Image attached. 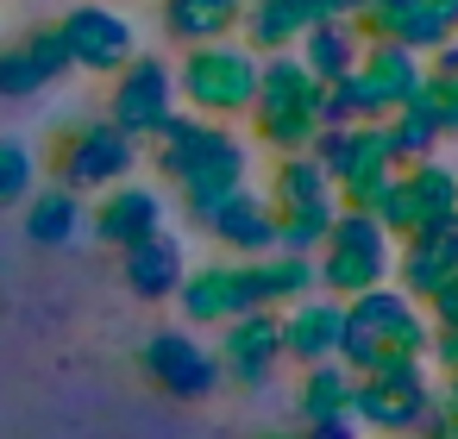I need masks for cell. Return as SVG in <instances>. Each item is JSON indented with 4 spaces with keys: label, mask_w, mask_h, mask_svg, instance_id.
Wrapping results in <instances>:
<instances>
[{
    "label": "cell",
    "mask_w": 458,
    "mask_h": 439,
    "mask_svg": "<svg viewBox=\"0 0 458 439\" xmlns=\"http://www.w3.org/2000/svg\"><path fill=\"white\" fill-rule=\"evenodd\" d=\"M383 220L395 232H433V226H458V176L445 164H414L408 182H389V195L377 201Z\"/></svg>",
    "instance_id": "obj_1"
},
{
    "label": "cell",
    "mask_w": 458,
    "mask_h": 439,
    "mask_svg": "<svg viewBox=\"0 0 458 439\" xmlns=\"http://www.w3.org/2000/svg\"><path fill=\"white\" fill-rule=\"evenodd\" d=\"M352 20H358V32H370V38H383V45H402V51H414V57L452 45V32H458V26L433 7V0H358Z\"/></svg>",
    "instance_id": "obj_2"
},
{
    "label": "cell",
    "mask_w": 458,
    "mask_h": 439,
    "mask_svg": "<svg viewBox=\"0 0 458 439\" xmlns=\"http://www.w3.org/2000/svg\"><path fill=\"white\" fill-rule=\"evenodd\" d=\"M57 38H64V57L89 63V70H114V63L132 57V26L120 13H107V7H76L57 26Z\"/></svg>",
    "instance_id": "obj_3"
},
{
    "label": "cell",
    "mask_w": 458,
    "mask_h": 439,
    "mask_svg": "<svg viewBox=\"0 0 458 439\" xmlns=\"http://www.w3.org/2000/svg\"><path fill=\"white\" fill-rule=\"evenodd\" d=\"M251 82H258V70H251L245 51L195 45V57H189V95H195V101H208V107H239V101L251 95Z\"/></svg>",
    "instance_id": "obj_4"
},
{
    "label": "cell",
    "mask_w": 458,
    "mask_h": 439,
    "mask_svg": "<svg viewBox=\"0 0 458 439\" xmlns=\"http://www.w3.org/2000/svg\"><path fill=\"white\" fill-rule=\"evenodd\" d=\"M245 20V0H164V26L182 45H220Z\"/></svg>",
    "instance_id": "obj_5"
},
{
    "label": "cell",
    "mask_w": 458,
    "mask_h": 439,
    "mask_svg": "<svg viewBox=\"0 0 458 439\" xmlns=\"http://www.w3.org/2000/svg\"><path fill=\"white\" fill-rule=\"evenodd\" d=\"M308 38V57H301V70L314 76V82H345L352 70H358V26L352 20H327V26H308L301 32Z\"/></svg>",
    "instance_id": "obj_6"
},
{
    "label": "cell",
    "mask_w": 458,
    "mask_h": 439,
    "mask_svg": "<svg viewBox=\"0 0 458 439\" xmlns=\"http://www.w3.org/2000/svg\"><path fill=\"white\" fill-rule=\"evenodd\" d=\"M408 283L420 295H439L445 283H458V226H433V232H408Z\"/></svg>",
    "instance_id": "obj_7"
},
{
    "label": "cell",
    "mask_w": 458,
    "mask_h": 439,
    "mask_svg": "<svg viewBox=\"0 0 458 439\" xmlns=\"http://www.w3.org/2000/svg\"><path fill=\"white\" fill-rule=\"evenodd\" d=\"M70 57H64V38L57 32H38L32 45H20V51H7V57H0V89H38L45 76H57Z\"/></svg>",
    "instance_id": "obj_8"
},
{
    "label": "cell",
    "mask_w": 458,
    "mask_h": 439,
    "mask_svg": "<svg viewBox=\"0 0 458 439\" xmlns=\"http://www.w3.org/2000/svg\"><path fill=\"white\" fill-rule=\"evenodd\" d=\"M383 264H389V251H383V232L370 226V220H345L339 226V283H377L383 276Z\"/></svg>",
    "instance_id": "obj_9"
},
{
    "label": "cell",
    "mask_w": 458,
    "mask_h": 439,
    "mask_svg": "<svg viewBox=\"0 0 458 439\" xmlns=\"http://www.w3.org/2000/svg\"><path fill=\"white\" fill-rule=\"evenodd\" d=\"M164 95H170L164 63H139V70L126 76V89H120V120H126V126H151V120L164 114Z\"/></svg>",
    "instance_id": "obj_10"
},
{
    "label": "cell",
    "mask_w": 458,
    "mask_h": 439,
    "mask_svg": "<svg viewBox=\"0 0 458 439\" xmlns=\"http://www.w3.org/2000/svg\"><path fill=\"white\" fill-rule=\"evenodd\" d=\"M245 26H251V38H258V45H289V38H301V32H308V20L289 7V0H258V13H251Z\"/></svg>",
    "instance_id": "obj_11"
},
{
    "label": "cell",
    "mask_w": 458,
    "mask_h": 439,
    "mask_svg": "<svg viewBox=\"0 0 458 439\" xmlns=\"http://www.w3.org/2000/svg\"><path fill=\"white\" fill-rule=\"evenodd\" d=\"M20 182H26V157L13 145H0V195H20Z\"/></svg>",
    "instance_id": "obj_12"
},
{
    "label": "cell",
    "mask_w": 458,
    "mask_h": 439,
    "mask_svg": "<svg viewBox=\"0 0 458 439\" xmlns=\"http://www.w3.org/2000/svg\"><path fill=\"white\" fill-rule=\"evenodd\" d=\"M433 7H439V13H445V20L458 26V0H433Z\"/></svg>",
    "instance_id": "obj_13"
}]
</instances>
